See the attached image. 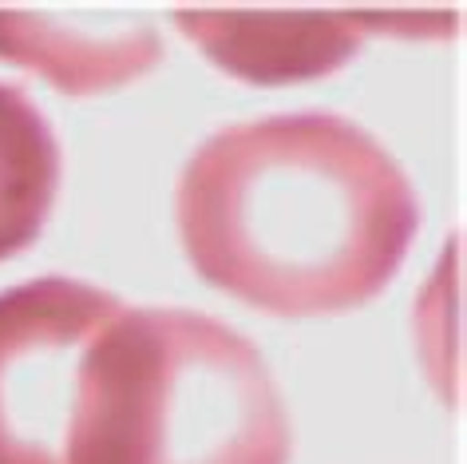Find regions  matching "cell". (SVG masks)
I'll return each instance as SVG.
<instances>
[{
    "label": "cell",
    "mask_w": 467,
    "mask_h": 464,
    "mask_svg": "<svg viewBox=\"0 0 467 464\" xmlns=\"http://www.w3.org/2000/svg\"><path fill=\"white\" fill-rule=\"evenodd\" d=\"M262 350L186 306H119L79 362L67 464H289Z\"/></svg>",
    "instance_id": "cell-2"
},
{
    "label": "cell",
    "mask_w": 467,
    "mask_h": 464,
    "mask_svg": "<svg viewBox=\"0 0 467 464\" xmlns=\"http://www.w3.org/2000/svg\"><path fill=\"white\" fill-rule=\"evenodd\" d=\"M174 223L210 286L277 318H321L365 306L400 274L420 195L365 123L274 111L191 151Z\"/></svg>",
    "instance_id": "cell-1"
},
{
    "label": "cell",
    "mask_w": 467,
    "mask_h": 464,
    "mask_svg": "<svg viewBox=\"0 0 467 464\" xmlns=\"http://www.w3.org/2000/svg\"><path fill=\"white\" fill-rule=\"evenodd\" d=\"M0 60L67 96H96L147 76L162 37L147 16L111 8H0Z\"/></svg>",
    "instance_id": "cell-4"
},
{
    "label": "cell",
    "mask_w": 467,
    "mask_h": 464,
    "mask_svg": "<svg viewBox=\"0 0 467 464\" xmlns=\"http://www.w3.org/2000/svg\"><path fill=\"white\" fill-rule=\"evenodd\" d=\"M64 179L56 127L25 88L0 79V262L40 238Z\"/></svg>",
    "instance_id": "cell-6"
},
{
    "label": "cell",
    "mask_w": 467,
    "mask_h": 464,
    "mask_svg": "<svg viewBox=\"0 0 467 464\" xmlns=\"http://www.w3.org/2000/svg\"><path fill=\"white\" fill-rule=\"evenodd\" d=\"M174 25L206 60L246 84H297L345 68L365 44L353 13L321 8H179Z\"/></svg>",
    "instance_id": "cell-5"
},
{
    "label": "cell",
    "mask_w": 467,
    "mask_h": 464,
    "mask_svg": "<svg viewBox=\"0 0 467 464\" xmlns=\"http://www.w3.org/2000/svg\"><path fill=\"white\" fill-rule=\"evenodd\" d=\"M119 306L67 274L0 290V464H67L79 362Z\"/></svg>",
    "instance_id": "cell-3"
},
{
    "label": "cell",
    "mask_w": 467,
    "mask_h": 464,
    "mask_svg": "<svg viewBox=\"0 0 467 464\" xmlns=\"http://www.w3.org/2000/svg\"><path fill=\"white\" fill-rule=\"evenodd\" d=\"M357 25L368 37H400V40H436V37H451L460 28L463 13L460 8H360Z\"/></svg>",
    "instance_id": "cell-7"
}]
</instances>
